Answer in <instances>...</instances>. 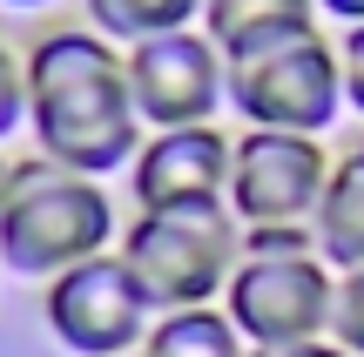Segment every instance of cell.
<instances>
[{
	"label": "cell",
	"mask_w": 364,
	"mask_h": 357,
	"mask_svg": "<svg viewBox=\"0 0 364 357\" xmlns=\"http://www.w3.org/2000/svg\"><path fill=\"white\" fill-rule=\"evenodd\" d=\"M27 75V135L34 155L81 175H115L142 155L149 128L129 94V54L95 27H54L21 54Z\"/></svg>",
	"instance_id": "obj_1"
},
{
	"label": "cell",
	"mask_w": 364,
	"mask_h": 357,
	"mask_svg": "<svg viewBox=\"0 0 364 357\" xmlns=\"http://www.w3.org/2000/svg\"><path fill=\"white\" fill-rule=\"evenodd\" d=\"M122 236V216L108 189L81 169H61L48 155H21L0 202V263L14 277H61V270L108 256Z\"/></svg>",
	"instance_id": "obj_2"
},
{
	"label": "cell",
	"mask_w": 364,
	"mask_h": 357,
	"mask_svg": "<svg viewBox=\"0 0 364 357\" xmlns=\"http://www.w3.org/2000/svg\"><path fill=\"white\" fill-rule=\"evenodd\" d=\"M223 310L243 331L250 351H284L331 337L338 310V270L317 256V236L304 223L290 229H243V256L223 290Z\"/></svg>",
	"instance_id": "obj_3"
},
{
	"label": "cell",
	"mask_w": 364,
	"mask_h": 357,
	"mask_svg": "<svg viewBox=\"0 0 364 357\" xmlns=\"http://www.w3.org/2000/svg\"><path fill=\"white\" fill-rule=\"evenodd\" d=\"M243 256V223L230 202H203V209H142L122 236V263L142 283L149 310H196L223 304Z\"/></svg>",
	"instance_id": "obj_4"
},
{
	"label": "cell",
	"mask_w": 364,
	"mask_h": 357,
	"mask_svg": "<svg viewBox=\"0 0 364 357\" xmlns=\"http://www.w3.org/2000/svg\"><path fill=\"white\" fill-rule=\"evenodd\" d=\"M230 67V108L243 128H284V135H317L344 115V67L338 40L324 27H297V34H270L257 48L223 54Z\"/></svg>",
	"instance_id": "obj_5"
},
{
	"label": "cell",
	"mask_w": 364,
	"mask_h": 357,
	"mask_svg": "<svg viewBox=\"0 0 364 357\" xmlns=\"http://www.w3.org/2000/svg\"><path fill=\"white\" fill-rule=\"evenodd\" d=\"M331 162L317 135H284V128H243L230 155V216L243 229H311L324 202Z\"/></svg>",
	"instance_id": "obj_6"
},
{
	"label": "cell",
	"mask_w": 364,
	"mask_h": 357,
	"mask_svg": "<svg viewBox=\"0 0 364 357\" xmlns=\"http://www.w3.org/2000/svg\"><path fill=\"white\" fill-rule=\"evenodd\" d=\"M149 324H156V310H149L142 283L129 277L122 250L88 256L48 283V331L75 357H129L149 344Z\"/></svg>",
	"instance_id": "obj_7"
},
{
	"label": "cell",
	"mask_w": 364,
	"mask_h": 357,
	"mask_svg": "<svg viewBox=\"0 0 364 357\" xmlns=\"http://www.w3.org/2000/svg\"><path fill=\"white\" fill-rule=\"evenodd\" d=\"M129 54V94L142 128H203L230 108V67H223V48L203 34V27H176V34L135 40Z\"/></svg>",
	"instance_id": "obj_8"
},
{
	"label": "cell",
	"mask_w": 364,
	"mask_h": 357,
	"mask_svg": "<svg viewBox=\"0 0 364 357\" xmlns=\"http://www.w3.org/2000/svg\"><path fill=\"white\" fill-rule=\"evenodd\" d=\"M230 155H236V135H223L216 121H203V128H156L142 142V155L129 162L135 209L230 202Z\"/></svg>",
	"instance_id": "obj_9"
},
{
	"label": "cell",
	"mask_w": 364,
	"mask_h": 357,
	"mask_svg": "<svg viewBox=\"0 0 364 357\" xmlns=\"http://www.w3.org/2000/svg\"><path fill=\"white\" fill-rule=\"evenodd\" d=\"M311 236H317V256H324L331 270H364V155L331 162V182H324V202H317L311 216Z\"/></svg>",
	"instance_id": "obj_10"
},
{
	"label": "cell",
	"mask_w": 364,
	"mask_h": 357,
	"mask_svg": "<svg viewBox=\"0 0 364 357\" xmlns=\"http://www.w3.org/2000/svg\"><path fill=\"white\" fill-rule=\"evenodd\" d=\"M297 27H317V0H209L203 7V34L223 54L257 48L270 34H297Z\"/></svg>",
	"instance_id": "obj_11"
},
{
	"label": "cell",
	"mask_w": 364,
	"mask_h": 357,
	"mask_svg": "<svg viewBox=\"0 0 364 357\" xmlns=\"http://www.w3.org/2000/svg\"><path fill=\"white\" fill-rule=\"evenodd\" d=\"M149 357H250L243 331L230 324L223 304H196V310H162L149 324Z\"/></svg>",
	"instance_id": "obj_12"
},
{
	"label": "cell",
	"mask_w": 364,
	"mask_h": 357,
	"mask_svg": "<svg viewBox=\"0 0 364 357\" xmlns=\"http://www.w3.org/2000/svg\"><path fill=\"white\" fill-rule=\"evenodd\" d=\"M203 7H209V0H81L88 27L102 40H115V48L176 34V27H203Z\"/></svg>",
	"instance_id": "obj_13"
},
{
	"label": "cell",
	"mask_w": 364,
	"mask_h": 357,
	"mask_svg": "<svg viewBox=\"0 0 364 357\" xmlns=\"http://www.w3.org/2000/svg\"><path fill=\"white\" fill-rule=\"evenodd\" d=\"M331 337H338L351 357H364V270H344L338 277V310H331Z\"/></svg>",
	"instance_id": "obj_14"
},
{
	"label": "cell",
	"mask_w": 364,
	"mask_h": 357,
	"mask_svg": "<svg viewBox=\"0 0 364 357\" xmlns=\"http://www.w3.org/2000/svg\"><path fill=\"white\" fill-rule=\"evenodd\" d=\"M27 128V75H21V54L0 40V142Z\"/></svg>",
	"instance_id": "obj_15"
},
{
	"label": "cell",
	"mask_w": 364,
	"mask_h": 357,
	"mask_svg": "<svg viewBox=\"0 0 364 357\" xmlns=\"http://www.w3.org/2000/svg\"><path fill=\"white\" fill-rule=\"evenodd\" d=\"M338 67H344V108H358V115H364V21L344 27V40H338Z\"/></svg>",
	"instance_id": "obj_16"
},
{
	"label": "cell",
	"mask_w": 364,
	"mask_h": 357,
	"mask_svg": "<svg viewBox=\"0 0 364 357\" xmlns=\"http://www.w3.org/2000/svg\"><path fill=\"white\" fill-rule=\"evenodd\" d=\"M250 357H351L338 337H311V344H284V351H250Z\"/></svg>",
	"instance_id": "obj_17"
},
{
	"label": "cell",
	"mask_w": 364,
	"mask_h": 357,
	"mask_svg": "<svg viewBox=\"0 0 364 357\" xmlns=\"http://www.w3.org/2000/svg\"><path fill=\"white\" fill-rule=\"evenodd\" d=\"M317 13H331V21H344V27H358V21H364V0H317Z\"/></svg>",
	"instance_id": "obj_18"
},
{
	"label": "cell",
	"mask_w": 364,
	"mask_h": 357,
	"mask_svg": "<svg viewBox=\"0 0 364 357\" xmlns=\"http://www.w3.org/2000/svg\"><path fill=\"white\" fill-rule=\"evenodd\" d=\"M0 7H21L27 13V7H54V0H0Z\"/></svg>",
	"instance_id": "obj_19"
},
{
	"label": "cell",
	"mask_w": 364,
	"mask_h": 357,
	"mask_svg": "<svg viewBox=\"0 0 364 357\" xmlns=\"http://www.w3.org/2000/svg\"><path fill=\"white\" fill-rule=\"evenodd\" d=\"M7 175H14V162H7V155H0V202H7Z\"/></svg>",
	"instance_id": "obj_20"
},
{
	"label": "cell",
	"mask_w": 364,
	"mask_h": 357,
	"mask_svg": "<svg viewBox=\"0 0 364 357\" xmlns=\"http://www.w3.org/2000/svg\"><path fill=\"white\" fill-rule=\"evenodd\" d=\"M129 357H149V351H129Z\"/></svg>",
	"instance_id": "obj_21"
},
{
	"label": "cell",
	"mask_w": 364,
	"mask_h": 357,
	"mask_svg": "<svg viewBox=\"0 0 364 357\" xmlns=\"http://www.w3.org/2000/svg\"><path fill=\"white\" fill-rule=\"evenodd\" d=\"M358 155H364V142H358Z\"/></svg>",
	"instance_id": "obj_22"
}]
</instances>
